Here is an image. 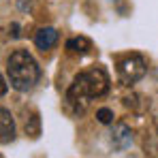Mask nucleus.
Instances as JSON below:
<instances>
[{
  "label": "nucleus",
  "instance_id": "nucleus-1",
  "mask_svg": "<svg viewBox=\"0 0 158 158\" xmlns=\"http://www.w3.org/2000/svg\"><path fill=\"white\" fill-rule=\"evenodd\" d=\"M109 85H111V81H109V75L105 69L92 66L88 71H81L66 90V105L71 107L73 113L79 115L85 111L90 101L105 96L109 92Z\"/></svg>",
  "mask_w": 158,
  "mask_h": 158
},
{
  "label": "nucleus",
  "instance_id": "nucleus-5",
  "mask_svg": "<svg viewBox=\"0 0 158 158\" xmlns=\"http://www.w3.org/2000/svg\"><path fill=\"white\" fill-rule=\"evenodd\" d=\"M15 139V120L11 111L0 107V143H9Z\"/></svg>",
  "mask_w": 158,
  "mask_h": 158
},
{
  "label": "nucleus",
  "instance_id": "nucleus-6",
  "mask_svg": "<svg viewBox=\"0 0 158 158\" xmlns=\"http://www.w3.org/2000/svg\"><path fill=\"white\" fill-rule=\"evenodd\" d=\"M58 43V30L56 28H41L36 34H34V45L41 49V52H47L52 49L53 45Z\"/></svg>",
  "mask_w": 158,
  "mask_h": 158
},
{
  "label": "nucleus",
  "instance_id": "nucleus-3",
  "mask_svg": "<svg viewBox=\"0 0 158 158\" xmlns=\"http://www.w3.org/2000/svg\"><path fill=\"white\" fill-rule=\"evenodd\" d=\"M145 73H148V64L141 53H128V56L120 58V62H118V75L124 85L137 83L139 79L145 77Z\"/></svg>",
  "mask_w": 158,
  "mask_h": 158
},
{
  "label": "nucleus",
  "instance_id": "nucleus-7",
  "mask_svg": "<svg viewBox=\"0 0 158 158\" xmlns=\"http://www.w3.org/2000/svg\"><path fill=\"white\" fill-rule=\"evenodd\" d=\"M66 49L71 53H79V56H85V53L92 52V41L88 36H73L66 41Z\"/></svg>",
  "mask_w": 158,
  "mask_h": 158
},
{
  "label": "nucleus",
  "instance_id": "nucleus-8",
  "mask_svg": "<svg viewBox=\"0 0 158 158\" xmlns=\"http://www.w3.org/2000/svg\"><path fill=\"white\" fill-rule=\"evenodd\" d=\"M96 118H98L101 124H111V122H113V111L107 109V107H103V109L96 111Z\"/></svg>",
  "mask_w": 158,
  "mask_h": 158
},
{
  "label": "nucleus",
  "instance_id": "nucleus-4",
  "mask_svg": "<svg viewBox=\"0 0 158 158\" xmlns=\"http://www.w3.org/2000/svg\"><path fill=\"white\" fill-rule=\"evenodd\" d=\"M111 145H113V150H126L128 145L132 143V132L131 128L126 126V124H122V122H118L113 128H111Z\"/></svg>",
  "mask_w": 158,
  "mask_h": 158
},
{
  "label": "nucleus",
  "instance_id": "nucleus-9",
  "mask_svg": "<svg viewBox=\"0 0 158 158\" xmlns=\"http://www.w3.org/2000/svg\"><path fill=\"white\" fill-rule=\"evenodd\" d=\"M6 94V81H4V77L0 75V96H4Z\"/></svg>",
  "mask_w": 158,
  "mask_h": 158
},
{
  "label": "nucleus",
  "instance_id": "nucleus-2",
  "mask_svg": "<svg viewBox=\"0 0 158 158\" xmlns=\"http://www.w3.org/2000/svg\"><path fill=\"white\" fill-rule=\"evenodd\" d=\"M6 77L15 90L28 92L39 83L41 69L32 58V53H28L26 49H15L6 60Z\"/></svg>",
  "mask_w": 158,
  "mask_h": 158
}]
</instances>
